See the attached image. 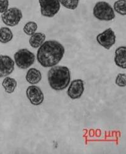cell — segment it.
I'll use <instances>...</instances> for the list:
<instances>
[{"instance_id":"cell-8","label":"cell","mask_w":126,"mask_h":154,"mask_svg":"<svg viewBox=\"0 0 126 154\" xmlns=\"http://www.w3.org/2000/svg\"><path fill=\"white\" fill-rule=\"evenodd\" d=\"M27 96L34 106H39L43 103L44 100V94L41 89L36 86H30L28 87L26 91Z\"/></svg>"},{"instance_id":"cell-12","label":"cell","mask_w":126,"mask_h":154,"mask_svg":"<svg viewBox=\"0 0 126 154\" xmlns=\"http://www.w3.org/2000/svg\"><path fill=\"white\" fill-rule=\"evenodd\" d=\"M26 80L30 84L35 85L38 83L42 79L41 72L35 68H31L26 74Z\"/></svg>"},{"instance_id":"cell-16","label":"cell","mask_w":126,"mask_h":154,"mask_svg":"<svg viewBox=\"0 0 126 154\" xmlns=\"http://www.w3.org/2000/svg\"><path fill=\"white\" fill-rule=\"evenodd\" d=\"M114 9L121 16L126 15V0H117L114 3Z\"/></svg>"},{"instance_id":"cell-1","label":"cell","mask_w":126,"mask_h":154,"mask_svg":"<svg viewBox=\"0 0 126 154\" xmlns=\"http://www.w3.org/2000/svg\"><path fill=\"white\" fill-rule=\"evenodd\" d=\"M65 54V48L56 40L44 42L37 52V60L44 67H52L58 64Z\"/></svg>"},{"instance_id":"cell-9","label":"cell","mask_w":126,"mask_h":154,"mask_svg":"<svg viewBox=\"0 0 126 154\" xmlns=\"http://www.w3.org/2000/svg\"><path fill=\"white\" fill-rule=\"evenodd\" d=\"M15 62L9 56H0V78L6 77L13 72Z\"/></svg>"},{"instance_id":"cell-19","label":"cell","mask_w":126,"mask_h":154,"mask_svg":"<svg viewBox=\"0 0 126 154\" xmlns=\"http://www.w3.org/2000/svg\"><path fill=\"white\" fill-rule=\"evenodd\" d=\"M116 84L120 87H125L126 86V75L125 73H119L118 75L116 81Z\"/></svg>"},{"instance_id":"cell-17","label":"cell","mask_w":126,"mask_h":154,"mask_svg":"<svg viewBox=\"0 0 126 154\" xmlns=\"http://www.w3.org/2000/svg\"><path fill=\"white\" fill-rule=\"evenodd\" d=\"M58 2L65 8L74 10L78 8L80 0H58Z\"/></svg>"},{"instance_id":"cell-5","label":"cell","mask_w":126,"mask_h":154,"mask_svg":"<svg viewBox=\"0 0 126 154\" xmlns=\"http://www.w3.org/2000/svg\"><path fill=\"white\" fill-rule=\"evenodd\" d=\"M42 16L46 17H54L60 10L58 0H38Z\"/></svg>"},{"instance_id":"cell-15","label":"cell","mask_w":126,"mask_h":154,"mask_svg":"<svg viewBox=\"0 0 126 154\" xmlns=\"http://www.w3.org/2000/svg\"><path fill=\"white\" fill-rule=\"evenodd\" d=\"M13 38V33L8 27H2L0 29V43H8Z\"/></svg>"},{"instance_id":"cell-10","label":"cell","mask_w":126,"mask_h":154,"mask_svg":"<svg viewBox=\"0 0 126 154\" xmlns=\"http://www.w3.org/2000/svg\"><path fill=\"white\" fill-rule=\"evenodd\" d=\"M84 91V82L78 79L73 80L68 89V96L72 99H77L81 97Z\"/></svg>"},{"instance_id":"cell-3","label":"cell","mask_w":126,"mask_h":154,"mask_svg":"<svg viewBox=\"0 0 126 154\" xmlns=\"http://www.w3.org/2000/svg\"><path fill=\"white\" fill-rule=\"evenodd\" d=\"M93 14L98 20L102 21H110L115 17L112 6L105 2H99L95 4L93 9Z\"/></svg>"},{"instance_id":"cell-20","label":"cell","mask_w":126,"mask_h":154,"mask_svg":"<svg viewBox=\"0 0 126 154\" xmlns=\"http://www.w3.org/2000/svg\"><path fill=\"white\" fill-rule=\"evenodd\" d=\"M8 0H0V14H3L8 9Z\"/></svg>"},{"instance_id":"cell-14","label":"cell","mask_w":126,"mask_h":154,"mask_svg":"<svg viewBox=\"0 0 126 154\" xmlns=\"http://www.w3.org/2000/svg\"><path fill=\"white\" fill-rule=\"evenodd\" d=\"M17 85V81L14 79L8 76L6 77L2 83V86H3L5 91L9 94H11L15 91Z\"/></svg>"},{"instance_id":"cell-7","label":"cell","mask_w":126,"mask_h":154,"mask_svg":"<svg viewBox=\"0 0 126 154\" xmlns=\"http://www.w3.org/2000/svg\"><path fill=\"white\" fill-rule=\"evenodd\" d=\"M98 43L106 49H110L116 43V35L111 28L106 29L97 36Z\"/></svg>"},{"instance_id":"cell-4","label":"cell","mask_w":126,"mask_h":154,"mask_svg":"<svg viewBox=\"0 0 126 154\" xmlns=\"http://www.w3.org/2000/svg\"><path fill=\"white\" fill-rule=\"evenodd\" d=\"M14 60L19 68L27 69L34 62L35 56L27 49H21L15 53Z\"/></svg>"},{"instance_id":"cell-18","label":"cell","mask_w":126,"mask_h":154,"mask_svg":"<svg viewBox=\"0 0 126 154\" xmlns=\"http://www.w3.org/2000/svg\"><path fill=\"white\" fill-rule=\"evenodd\" d=\"M38 29V25L34 22H28L23 27V32L24 33L29 36L32 35L34 33H36V31Z\"/></svg>"},{"instance_id":"cell-13","label":"cell","mask_w":126,"mask_h":154,"mask_svg":"<svg viewBox=\"0 0 126 154\" xmlns=\"http://www.w3.org/2000/svg\"><path fill=\"white\" fill-rule=\"evenodd\" d=\"M46 35L43 33H34L29 39V43L33 48H40L46 40Z\"/></svg>"},{"instance_id":"cell-11","label":"cell","mask_w":126,"mask_h":154,"mask_svg":"<svg viewBox=\"0 0 126 154\" xmlns=\"http://www.w3.org/2000/svg\"><path fill=\"white\" fill-rule=\"evenodd\" d=\"M115 62L119 67L126 69V47L120 46L115 51Z\"/></svg>"},{"instance_id":"cell-2","label":"cell","mask_w":126,"mask_h":154,"mask_svg":"<svg viewBox=\"0 0 126 154\" xmlns=\"http://www.w3.org/2000/svg\"><path fill=\"white\" fill-rule=\"evenodd\" d=\"M47 79L50 86L54 90H64L70 84V71L65 66H54L49 70Z\"/></svg>"},{"instance_id":"cell-6","label":"cell","mask_w":126,"mask_h":154,"mask_svg":"<svg viewBox=\"0 0 126 154\" xmlns=\"http://www.w3.org/2000/svg\"><path fill=\"white\" fill-rule=\"evenodd\" d=\"M23 15L21 10L17 8L8 9L2 15L3 22L9 27H14L19 24Z\"/></svg>"}]
</instances>
